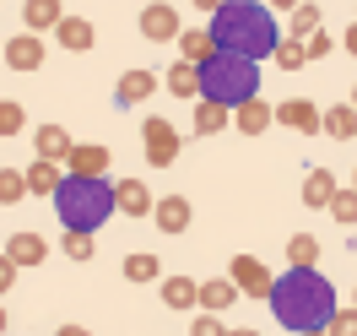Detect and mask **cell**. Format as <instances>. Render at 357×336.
Listing matches in <instances>:
<instances>
[{
	"mask_svg": "<svg viewBox=\"0 0 357 336\" xmlns=\"http://www.w3.org/2000/svg\"><path fill=\"white\" fill-rule=\"evenodd\" d=\"M276 66H282V71H303V66H309L303 38H287V33H282V44H276Z\"/></svg>",
	"mask_w": 357,
	"mask_h": 336,
	"instance_id": "cell-27",
	"label": "cell"
},
{
	"mask_svg": "<svg viewBox=\"0 0 357 336\" xmlns=\"http://www.w3.org/2000/svg\"><path fill=\"white\" fill-rule=\"evenodd\" d=\"M190 6H195V11H206V17H211V11L222 6V0H190Z\"/></svg>",
	"mask_w": 357,
	"mask_h": 336,
	"instance_id": "cell-41",
	"label": "cell"
},
{
	"mask_svg": "<svg viewBox=\"0 0 357 336\" xmlns=\"http://www.w3.org/2000/svg\"><path fill=\"white\" fill-rule=\"evenodd\" d=\"M206 33L222 54H238V60H266L282 44V22H276V11L266 0H222L211 11Z\"/></svg>",
	"mask_w": 357,
	"mask_h": 336,
	"instance_id": "cell-1",
	"label": "cell"
},
{
	"mask_svg": "<svg viewBox=\"0 0 357 336\" xmlns=\"http://www.w3.org/2000/svg\"><path fill=\"white\" fill-rule=\"evenodd\" d=\"M178 54H184L190 66H206V60L217 54V44H211L206 27H184V33H178Z\"/></svg>",
	"mask_w": 357,
	"mask_h": 336,
	"instance_id": "cell-18",
	"label": "cell"
},
{
	"mask_svg": "<svg viewBox=\"0 0 357 336\" xmlns=\"http://www.w3.org/2000/svg\"><path fill=\"white\" fill-rule=\"evenodd\" d=\"M114 206H119V212H130V217H141V212H152V190H146V184L141 180H119L114 184Z\"/></svg>",
	"mask_w": 357,
	"mask_h": 336,
	"instance_id": "cell-14",
	"label": "cell"
},
{
	"mask_svg": "<svg viewBox=\"0 0 357 336\" xmlns=\"http://www.w3.org/2000/svg\"><path fill=\"white\" fill-rule=\"evenodd\" d=\"M141 131H146V157H152L157 168H168V163L178 157V136H174V125H168V119H146Z\"/></svg>",
	"mask_w": 357,
	"mask_h": 336,
	"instance_id": "cell-7",
	"label": "cell"
},
{
	"mask_svg": "<svg viewBox=\"0 0 357 336\" xmlns=\"http://www.w3.org/2000/svg\"><path fill=\"white\" fill-rule=\"evenodd\" d=\"M314 255H319V244H314L309 233H298V239L287 244V261H292V266H314Z\"/></svg>",
	"mask_w": 357,
	"mask_h": 336,
	"instance_id": "cell-33",
	"label": "cell"
},
{
	"mask_svg": "<svg viewBox=\"0 0 357 336\" xmlns=\"http://www.w3.org/2000/svg\"><path fill=\"white\" fill-rule=\"evenodd\" d=\"M352 190H357V174H352Z\"/></svg>",
	"mask_w": 357,
	"mask_h": 336,
	"instance_id": "cell-47",
	"label": "cell"
},
{
	"mask_svg": "<svg viewBox=\"0 0 357 336\" xmlns=\"http://www.w3.org/2000/svg\"><path fill=\"white\" fill-rule=\"evenodd\" d=\"M66 174H76V180H109V147H70Z\"/></svg>",
	"mask_w": 357,
	"mask_h": 336,
	"instance_id": "cell-8",
	"label": "cell"
},
{
	"mask_svg": "<svg viewBox=\"0 0 357 336\" xmlns=\"http://www.w3.org/2000/svg\"><path fill=\"white\" fill-rule=\"evenodd\" d=\"M249 98H260V66L238 60V54H211L201 66V103H222V109H244Z\"/></svg>",
	"mask_w": 357,
	"mask_h": 336,
	"instance_id": "cell-4",
	"label": "cell"
},
{
	"mask_svg": "<svg viewBox=\"0 0 357 336\" xmlns=\"http://www.w3.org/2000/svg\"><path fill=\"white\" fill-rule=\"evenodd\" d=\"M347 49H352V54H357V22L347 27Z\"/></svg>",
	"mask_w": 357,
	"mask_h": 336,
	"instance_id": "cell-42",
	"label": "cell"
},
{
	"mask_svg": "<svg viewBox=\"0 0 357 336\" xmlns=\"http://www.w3.org/2000/svg\"><path fill=\"white\" fill-rule=\"evenodd\" d=\"M152 217H157L162 233H184V228H190V201H184V196H162V201L152 206Z\"/></svg>",
	"mask_w": 357,
	"mask_h": 336,
	"instance_id": "cell-15",
	"label": "cell"
},
{
	"mask_svg": "<svg viewBox=\"0 0 357 336\" xmlns=\"http://www.w3.org/2000/svg\"><path fill=\"white\" fill-rule=\"evenodd\" d=\"M11 282H17V266H11L6 255H0V293H11Z\"/></svg>",
	"mask_w": 357,
	"mask_h": 336,
	"instance_id": "cell-38",
	"label": "cell"
},
{
	"mask_svg": "<svg viewBox=\"0 0 357 336\" xmlns=\"http://www.w3.org/2000/svg\"><path fill=\"white\" fill-rule=\"evenodd\" d=\"M0 336H6V309H0Z\"/></svg>",
	"mask_w": 357,
	"mask_h": 336,
	"instance_id": "cell-43",
	"label": "cell"
},
{
	"mask_svg": "<svg viewBox=\"0 0 357 336\" xmlns=\"http://www.w3.org/2000/svg\"><path fill=\"white\" fill-rule=\"evenodd\" d=\"M49 201H54V212H60L66 233H98V228L119 212V206H114V184L109 180H76V174H66L60 190H54Z\"/></svg>",
	"mask_w": 357,
	"mask_h": 336,
	"instance_id": "cell-3",
	"label": "cell"
},
{
	"mask_svg": "<svg viewBox=\"0 0 357 336\" xmlns=\"http://www.w3.org/2000/svg\"><path fill=\"white\" fill-rule=\"evenodd\" d=\"M319 131H331L335 141H352V136H357V109H352V103H347V109H331L325 119H319Z\"/></svg>",
	"mask_w": 357,
	"mask_h": 336,
	"instance_id": "cell-26",
	"label": "cell"
},
{
	"mask_svg": "<svg viewBox=\"0 0 357 336\" xmlns=\"http://www.w3.org/2000/svg\"><path fill=\"white\" fill-rule=\"evenodd\" d=\"M44 255H49V244L38 239V233H11V239H6V261H11L17 271H22V266H38Z\"/></svg>",
	"mask_w": 357,
	"mask_h": 336,
	"instance_id": "cell-13",
	"label": "cell"
},
{
	"mask_svg": "<svg viewBox=\"0 0 357 336\" xmlns=\"http://www.w3.org/2000/svg\"><path fill=\"white\" fill-rule=\"evenodd\" d=\"M266 6H271V11H287V17L298 11V0H266Z\"/></svg>",
	"mask_w": 357,
	"mask_h": 336,
	"instance_id": "cell-39",
	"label": "cell"
},
{
	"mask_svg": "<svg viewBox=\"0 0 357 336\" xmlns=\"http://www.w3.org/2000/svg\"><path fill=\"white\" fill-rule=\"evenodd\" d=\"M92 249H98V244H92V233H66V255H70V261H92Z\"/></svg>",
	"mask_w": 357,
	"mask_h": 336,
	"instance_id": "cell-34",
	"label": "cell"
},
{
	"mask_svg": "<svg viewBox=\"0 0 357 336\" xmlns=\"http://www.w3.org/2000/svg\"><path fill=\"white\" fill-rule=\"evenodd\" d=\"M227 282L238 293H249V298H271V277L266 271V261H255V255H233V266H227Z\"/></svg>",
	"mask_w": 357,
	"mask_h": 336,
	"instance_id": "cell-5",
	"label": "cell"
},
{
	"mask_svg": "<svg viewBox=\"0 0 357 336\" xmlns=\"http://www.w3.org/2000/svg\"><path fill=\"white\" fill-rule=\"evenodd\" d=\"M6 66H11V71H38V66H44V38H38V33L6 38Z\"/></svg>",
	"mask_w": 357,
	"mask_h": 336,
	"instance_id": "cell-9",
	"label": "cell"
},
{
	"mask_svg": "<svg viewBox=\"0 0 357 336\" xmlns=\"http://www.w3.org/2000/svg\"><path fill=\"white\" fill-rule=\"evenodd\" d=\"M162 304H168V309H190V304H201V282H190V277H168V282H162Z\"/></svg>",
	"mask_w": 357,
	"mask_h": 336,
	"instance_id": "cell-21",
	"label": "cell"
},
{
	"mask_svg": "<svg viewBox=\"0 0 357 336\" xmlns=\"http://www.w3.org/2000/svg\"><path fill=\"white\" fill-rule=\"evenodd\" d=\"M271 314H276V326H287L298 336L325 331L335 320V288L314 266H292L287 277L271 282Z\"/></svg>",
	"mask_w": 357,
	"mask_h": 336,
	"instance_id": "cell-2",
	"label": "cell"
},
{
	"mask_svg": "<svg viewBox=\"0 0 357 336\" xmlns=\"http://www.w3.org/2000/svg\"><path fill=\"white\" fill-rule=\"evenodd\" d=\"M33 147H38V157H49V163H66L70 136H66V125H38V131H33Z\"/></svg>",
	"mask_w": 357,
	"mask_h": 336,
	"instance_id": "cell-16",
	"label": "cell"
},
{
	"mask_svg": "<svg viewBox=\"0 0 357 336\" xmlns=\"http://www.w3.org/2000/svg\"><path fill=\"white\" fill-rule=\"evenodd\" d=\"M309 336H325V331H309Z\"/></svg>",
	"mask_w": 357,
	"mask_h": 336,
	"instance_id": "cell-46",
	"label": "cell"
},
{
	"mask_svg": "<svg viewBox=\"0 0 357 336\" xmlns=\"http://www.w3.org/2000/svg\"><path fill=\"white\" fill-rule=\"evenodd\" d=\"M54 336H92V331H87V326H60Z\"/></svg>",
	"mask_w": 357,
	"mask_h": 336,
	"instance_id": "cell-40",
	"label": "cell"
},
{
	"mask_svg": "<svg viewBox=\"0 0 357 336\" xmlns=\"http://www.w3.org/2000/svg\"><path fill=\"white\" fill-rule=\"evenodd\" d=\"M276 119H282V125H292V131H319V119H325V114L314 109L309 98H287V103L276 109Z\"/></svg>",
	"mask_w": 357,
	"mask_h": 336,
	"instance_id": "cell-17",
	"label": "cell"
},
{
	"mask_svg": "<svg viewBox=\"0 0 357 336\" xmlns=\"http://www.w3.org/2000/svg\"><path fill=\"white\" fill-rule=\"evenodd\" d=\"M27 196V174H17V168H0V206H17Z\"/></svg>",
	"mask_w": 357,
	"mask_h": 336,
	"instance_id": "cell-28",
	"label": "cell"
},
{
	"mask_svg": "<svg viewBox=\"0 0 357 336\" xmlns=\"http://www.w3.org/2000/svg\"><path fill=\"white\" fill-rule=\"evenodd\" d=\"M141 33H146L152 44H168V38L184 33V22H178V11L168 6V0H152V6L141 11Z\"/></svg>",
	"mask_w": 357,
	"mask_h": 336,
	"instance_id": "cell-6",
	"label": "cell"
},
{
	"mask_svg": "<svg viewBox=\"0 0 357 336\" xmlns=\"http://www.w3.org/2000/svg\"><path fill=\"white\" fill-rule=\"evenodd\" d=\"M227 336H255V331H227Z\"/></svg>",
	"mask_w": 357,
	"mask_h": 336,
	"instance_id": "cell-44",
	"label": "cell"
},
{
	"mask_svg": "<svg viewBox=\"0 0 357 336\" xmlns=\"http://www.w3.org/2000/svg\"><path fill=\"white\" fill-rule=\"evenodd\" d=\"M319 22H325V17H319V6L298 0V11L287 17V38H314V33H319Z\"/></svg>",
	"mask_w": 357,
	"mask_h": 336,
	"instance_id": "cell-25",
	"label": "cell"
},
{
	"mask_svg": "<svg viewBox=\"0 0 357 336\" xmlns=\"http://www.w3.org/2000/svg\"><path fill=\"white\" fill-rule=\"evenodd\" d=\"M303 49H309V60H319V54H331V33H325V27H319V33H314V38H303Z\"/></svg>",
	"mask_w": 357,
	"mask_h": 336,
	"instance_id": "cell-37",
	"label": "cell"
},
{
	"mask_svg": "<svg viewBox=\"0 0 357 336\" xmlns=\"http://www.w3.org/2000/svg\"><path fill=\"white\" fill-rule=\"evenodd\" d=\"M222 125H227V109H222V103H201V109H195V131H201V136H217Z\"/></svg>",
	"mask_w": 357,
	"mask_h": 336,
	"instance_id": "cell-29",
	"label": "cell"
},
{
	"mask_svg": "<svg viewBox=\"0 0 357 336\" xmlns=\"http://www.w3.org/2000/svg\"><path fill=\"white\" fill-rule=\"evenodd\" d=\"M352 109H357V92H352Z\"/></svg>",
	"mask_w": 357,
	"mask_h": 336,
	"instance_id": "cell-45",
	"label": "cell"
},
{
	"mask_svg": "<svg viewBox=\"0 0 357 336\" xmlns=\"http://www.w3.org/2000/svg\"><path fill=\"white\" fill-rule=\"evenodd\" d=\"M60 180H66V174H60V163L38 157V163L27 168V196H54V190H60Z\"/></svg>",
	"mask_w": 357,
	"mask_h": 336,
	"instance_id": "cell-20",
	"label": "cell"
},
{
	"mask_svg": "<svg viewBox=\"0 0 357 336\" xmlns=\"http://www.w3.org/2000/svg\"><path fill=\"white\" fill-rule=\"evenodd\" d=\"M157 255H130V261H125V277H130V282H152L157 277Z\"/></svg>",
	"mask_w": 357,
	"mask_h": 336,
	"instance_id": "cell-32",
	"label": "cell"
},
{
	"mask_svg": "<svg viewBox=\"0 0 357 336\" xmlns=\"http://www.w3.org/2000/svg\"><path fill=\"white\" fill-rule=\"evenodd\" d=\"M271 119H276V109H266L260 98H249L244 109L233 114V125H238V131H244V136H260V131H266V125H271Z\"/></svg>",
	"mask_w": 357,
	"mask_h": 336,
	"instance_id": "cell-22",
	"label": "cell"
},
{
	"mask_svg": "<svg viewBox=\"0 0 357 336\" xmlns=\"http://www.w3.org/2000/svg\"><path fill=\"white\" fill-rule=\"evenodd\" d=\"M190 336H227V331H222V320H217V314H201V320L190 326Z\"/></svg>",
	"mask_w": 357,
	"mask_h": 336,
	"instance_id": "cell-36",
	"label": "cell"
},
{
	"mask_svg": "<svg viewBox=\"0 0 357 336\" xmlns=\"http://www.w3.org/2000/svg\"><path fill=\"white\" fill-rule=\"evenodd\" d=\"M157 92V76L146 66H135V71H125L119 76V87H114V98H119V109H135V103H146Z\"/></svg>",
	"mask_w": 357,
	"mask_h": 336,
	"instance_id": "cell-10",
	"label": "cell"
},
{
	"mask_svg": "<svg viewBox=\"0 0 357 336\" xmlns=\"http://www.w3.org/2000/svg\"><path fill=\"white\" fill-rule=\"evenodd\" d=\"M331 217H335V223H347V228L357 223V190H335V196H331Z\"/></svg>",
	"mask_w": 357,
	"mask_h": 336,
	"instance_id": "cell-30",
	"label": "cell"
},
{
	"mask_svg": "<svg viewBox=\"0 0 357 336\" xmlns=\"http://www.w3.org/2000/svg\"><path fill=\"white\" fill-rule=\"evenodd\" d=\"M60 17H66L60 0H22V22H27V33H38V38H44L49 27H60Z\"/></svg>",
	"mask_w": 357,
	"mask_h": 336,
	"instance_id": "cell-12",
	"label": "cell"
},
{
	"mask_svg": "<svg viewBox=\"0 0 357 336\" xmlns=\"http://www.w3.org/2000/svg\"><path fill=\"white\" fill-rule=\"evenodd\" d=\"M233 298H238V288H233L227 277H217V282H201V309H206V314H222Z\"/></svg>",
	"mask_w": 357,
	"mask_h": 336,
	"instance_id": "cell-24",
	"label": "cell"
},
{
	"mask_svg": "<svg viewBox=\"0 0 357 336\" xmlns=\"http://www.w3.org/2000/svg\"><path fill=\"white\" fill-rule=\"evenodd\" d=\"M54 38H60V49H70V54H87V49L98 44V27H92L87 17H60Z\"/></svg>",
	"mask_w": 357,
	"mask_h": 336,
	"instance_id": "cell-11",
	"label": "cell"
},
{
	"mask_svg": "<svg viewBox=\"0 0 357 336\" xmlns=\"http://www.w3.org/2000/svg\"><path fill=\"white\" fill-rule=\"evenodd\" d=\"M331 196H335V174H331V168H309L303 201H309V206H331Z\"/></svg>",
	"mask_w": 357,
	"mask_h": 336,
	"instance_id": "cell-23",
	"label": "cell"
},
{
	"mask_svg": "<svg viewBox=\"0 0 357 336\" xmlns=\"http://www.w3.org/2000/svg\"><path fill=\"white\" fill-rule=\"evenodd\" d=\"M325 336H357V309H335V320L325 326Z\"/></svg>",
	"mask_w": 357,
	"mask_h": 336,
	"instance_id": "cell-35",
	"label": "cell"
},
{
	"mask_svg": "<svg viewBox=\"0 0 357 336\" xmlns=\"http://www.w3.org/2000/svg\"><path fill=\"white\" fill-rule=\"evenodd\" d=\"M22 125H27L22 103H17V98H0V136H17Z\"/></svg>",
	"mask_w": 357,
	"mask_h": 336,
	"instance_id": "cell-31",
	"label": "cell"
},
{
	"mask_svg": "<svg viewBox=\"0 0 357 336\" xmlns=\"http://www.w3.org/2000/svg\"><path fill=\"white\" fill-rule=\"evenodd\" d=\"M168 92L174 98H201V66H190V60H178V66H168Z\"/></svg>",
	"mask_w": 357,
	"mask_h": 336,
	"instance_id": "cell-19",
	"label": "cell"
}]
</instances>
